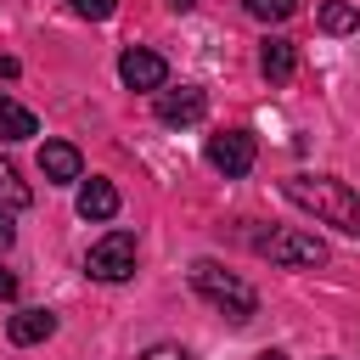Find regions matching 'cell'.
<instances>
[{"label": "cell", "instance_id": "cell-18", "mask_svg": "<svg viewBox=\"0 0 360 360\" xmlns=\"http://www.w3.org/2000/svg\"><path fill=\"white\" fill-rule=\"evenodd\" d=\"M17 242V225H11V208H0V248Z\"/></svg>", "mask_w": 360, "mask_h": 360}, {"label": "cell", "instance_id": "cell-9", "mask_svg": "<svg viewBox=\"0 0 360 360\" xmlns=\"http://www.w3.org/2000/svg\"><path fill=\"white\" fill-rule=\"evenodd\" d=\"M259 73H264L270 84H287V79L298 73V45H292V39H276V34H270V39L259 45Z\"/></svg>", "mask_w": 360, "mask_h": 360}, {"label": "cell", "instance_id": "cell-3", "mask_svg": "<svg viewBox=\"0 0 360 360\" xmlns=\"http://www.w3.org/2000/svg\"><path fill=\"white\" fill-rule=\"evenodd\" d=\"M84 276H90V281H107V287L129 281V276H135V236H129V231H107V236L84 253Z\"/></svg>", "mask_w": 360, "mask_h": 360}, {"label": "cell", "instance_id": "cell-16", "mask_svg": "<svg viewBox=\"0 0 360 360\" xmlns=\"http://www.w3.org/2000/svg\"><path fill=\"white\" fill-rule=\"evenodd\" d=\"M79 17H90V22H107L112 11H118V0H68Z\"/></svg>", "mask_w": 360, "mask_h": 360}, {"label": "cell", "instance_id": "cell-20", "mask_svg": "<svg viewBox=\"0 0 360 360\" xmlns=\"http://www.w3.org/2000/svg\"><path fill=\"white\" fill-rule=\"evenodd\" d=\"M0 79H17V56H0Z\"/></svg>", "mask_w": 360, "mask_h": 360}, {"label": "cell", "instance_id": "cell-22", "mask_svg": "<svg viewBox=\"0 0 360 360\" xmlns=\"http://www.w3.org/2000/svg\"><path fill=\"white\" fill-rule=\"evenodd\" d=\"M259 360H287V354H281V349H264V354H259Z\"/></svg>", "mask_w": 360, "mask_h": 360}, {"label": "cell", "instance_id": "cell-21", "mask_svg": "<svg viewBox=\"0 0 360 360\" xmlns=\"http://www.w3.org/2000/svg\"><path fill=\"white\" fill-rule=\"evenodd\" d=\"M163 6H169V11H191L197 0H163Z\"/></svg>", "mask_w": 360, "mask_h": 360}, {"label": "cell", "instance_id": "cell-17", "mask_svg": "<svg viewBox=\"0 0 360 360\" xmlns=\"http://www.w3.org/2000/svg\"><path fill=\"white\" fill-rule=\"evenodd\" d=\"M141 360H191V354H186V349H174V343H158V349H146Z\"/></svg>", "mask_w": 360, "mask_h": 360}, {"label": "cell", "instance_id": "cell-4", "mask_svg": "<svg viewBox=\"0 0 360 360\" xmlns=\"http://www.w3.org/2000/svg\"><path fill=\"white\" fill-rule=\"evenodd\" d=\"M259 253H264L270 264H287V270H315V264H326V242L309 236V231H270V236H259Z\"/></svg>", "mask_w": 360, "mask_h": 360}, {"label": "cell", "instance_id": "cell-10", "mask_svg": "<svg viewBox=\"0 0 360 360\" xmlns=\"http://www.w3.org/2000/svg\"><path fill=\"white\" fill-rule=\"evenodd\" d=\"M51 332H56V315H51V309H17V315L6 321V338L22 343V349H28V343H45Z\"/></svg>", "mask_w": 360, "mask_h": 360}, {"label": "cell", "instance_id": "cell-19", "mask_svg": "<svg viewBox=\"0 0 360 360\" xmlns=\"http://www.w3.org/2000/svg\"><path fill=\"white\" fill-rule=\"evenodd\" d=\"M0 298H17V276H11L6 264H0Z\"/></svg>", "mask_w": 360, "mask_h": 360}, {"label": "cell", "instance_id": "cell-15", "mask_svg": "<svg viewBox=\"0 0 360 360\" xmlns=\"http://www.w3.org/2000/svg\"><path fill=\"white\" fill-rule=\"evenodd\" d=\"M242 6H248L259 22H287V17L298 11V0H242Z\"/></svg>", "mask_w": 360, "mask_h": 360}, {"label": "cell", "instance_id": "cell-7", "mask_svg": "<svg viewBox=\"0 0 360 360\" xmlns=\"http://www.w3.org/2000/svg\"><path fill=\"white\" fill-rule=\"evenodd\" d=\"M202 112H208V96H202L197 84H180V90H158V118H163V124H174V129H180V124H197Z\"/></svg>", "mask_w": 360, "mask_h": 360}, {"label": "cell", "instance_id": "cell-14", "mask_svg": "<svg viewBox=\"0 0 360 360\" xmlns=\"http://www.w3.org/2000/svg\"><path fill=\"white\" fill-rule=\"evenodd\" d=\"M28 197H34V191H28V180L0 158V208H28Z\"/></svg>", "mask_w": 360, "mask_h": 360}, {"label": "cell", "instance_id": "cell-8", "mask_svg": "<svg viewBox=\"0 0 360 360\" xmlns=\"http://www.w3.org/2000/svg\"><path fill=\"white\" fill-rule=\"evenodd\" d=\"M39 174L56 180V186L84 180V158H79V146H73V141H45V146H39Z\"/></svg>", "mask_w": 360, "mask_h": 360}, {"label": "cell", "instance_id": "cell-1", "mask_svg": "<svg viewBox=\"0 0 360 360\" xmlns=\"http://www.w3.org/2000/svg\"><path fill=\"white\" fill-rule=\"evenodd\" d=\"M287 202L309 208L321 225H338L343 236H360V191H349L343 180H326V174H292L281 180Z\"/></svg>", "mask_w": 360, "mask_h": 360}, {"label": "cell", "instance_id": "cell-6", "mask_svg": "<svg viewBox=\"0 0 360 360\" xmlns=\"http://www.w3.org/2000/svg\"><path fill=\"white\" fill-rule=\"evenodd\" d=\"M118 79H124L129 90H163L169 62H163L158 51H146V45H129V51L118 56Z\"/></svg>", "mask_w": 360, "mask_h": 360}, {"label": "cell", "instance_id": "cell-13", "mask_svg": "<svg viewBox=\"0 0 360 360\" xmlns=\"http://www.w3.org/2000/svg\"><path fill=\"white\" fill-rule=\"evenodd\" d=\"M321 28L326 34H354L360 28V6L354 0H326L321 6Z\"/></svg>", "mask_w": 360, "mask_h": 360}, {"label": "cell", "instance_id": "cell-12", "mask_svg": "<svg viewBox=\"0 0 360 360\" xmlns=\"http://www.w3.org/2000/svg\"><path fill=\"white\" fill-rule=\"evenodd\" d=\"M28 135H39V118H34L22 101L0 96V141H28Z\"/></svg>", "mask_w": 360, "mask_h": 360}, {"label": "cell", "instance_id": "cell-2", "mask_svg": "<svg viewBox=\"0 0 360 360\" xmlns=\"http://www.w3.org/2000/svg\"><path fill=\"white\" fill-rule=\"evenodd\" d=\"M191 287L231 321V326H248L253 321V309H259V298H253V287L242 281V276H231L225 264H214V259H197L191 264Z\"/></svg>", "mask_w": 360, "mask_h": 360}, {"label": "cell", "instance_id": "cell-5", "mask_svg": "<svg viewBox=\"0 0 360 360\" xmlns=\"http://www.w3.org/2000/svg\"><path fill=\"white\" fill-rule=\"evenodd\" d=\"M253 158H259V146H253V135H248V129H219V135H208V163H214L225 180L248 174V169H253Z\"/></svg>", "mask_w": 360, "mask_h": 360}, {"label": "cell", "instance_id": "cell-11", "mask_svg": "<svg viewBox=\"0 0 360 360\" xmlns=\"http://www.w3.org/2000/svg\"><path fill=\"white\" fill-rule=\"evenodd\" d=\"M79 214L84 219H112L118 214V186L112 180H84L79 186Z\"/></svg>", "mask_w": 360, "mask_h": 360}]
</instances>
